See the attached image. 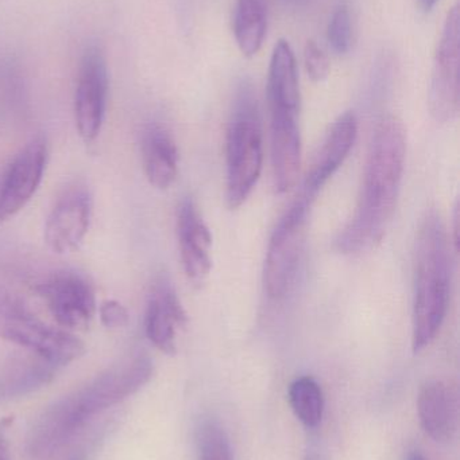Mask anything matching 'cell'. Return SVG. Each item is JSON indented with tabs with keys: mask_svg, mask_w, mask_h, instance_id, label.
<instances>
[{
	"mask_svg": "<svg viewBox=\"0 0 460 460\" xmlns=\"http://www.w3.org/2000/svg\"><path fill=\"white\" fill-rule=\"evenodd\" d=\"M48 158L43 137L30 140L14 156L0 177V221L10 220L32 201L42 182Z\"/></svg>",
	"mask_w": 460,
	"mask_h": 460,
	"instance_id": "cell-10",
	"label": "cell"
},
{
	"mask_svg": "<svg viewBox=\"0 0 460 460\" xmlns=\"http://www.w3.org/2000/svg\"><path fill=\"white\" fill-rule=\"evenodd\" d=\"M304 65L308 77L315 83H321L329 75V61L315 40H308L304 48Z\"/></svg>",
	"mask_w": 460,
	"mask_h": 460,
	"instance_id": "cell-23",
	"label": "cell"
},
{
	"mask_svg": "<svg viewBox=\"0 0 460 460\" xmlns=\"http://www.w3.org/2000/svg\"><path fill=\"white\" fill-rule=\"evenodd\" d=\"M94 199L83 185L68 188L57 199L45 224V241L57 254L77 251L91 226Z\"/></svg>",
	"mask_w": 460,
	"mask_h": 460,
	"instance_id": "cell-11",
	"label": "cell"
},
{
	"mask_svg": "<svg viewBox=\"0 0 460 460\" xmlns=\"http://www.w3.org/2000/svg\"><path fill=\"white\" fill-rule=\"evenodd\" d=\"M199 460H232L226 431L215 421H205L197 431Z\"/></svg>",
	"mask_w": 460,
	"mask_h": 460,
	"instance_id": "cell-21",
	"label": "cell"
},
{
	"mask_svg": "<svg viewBox=\"0 0 460 460\" xmlns=\"http://www.w3.org/2000/svg\"><path fill=\"white\" fill-rule=\"evenodd\" d=\"M289 402L296 418L308 429L320 424L324 412V396L320 385L311 377H300L289 386Z\"/></svg>",
	"mask_w": 460,
	"mask_h": 460,
	"instance_id": "cell-20",
	"label": "cell"
},
{
	"mask_svg": "<svg viewBox=\"0 0 460 460\" xmlns=\"http://www.w3.org/2000/svg\"><path fill=\"white\" fill-rule=\"evenodd\" d=\"M177 237L184 272L194 286L202 287L212 270V235L189 197L178 205Z\"/></svg>",
	"mask_w": 460,
	"mask_h": 460,
	"instance_id": "cell-14",
	"label": "cell"
},
{
	"mask_svg": "<svg viewBox=\"0 0 460 460\" xmlns=\"http://www.w3.org/2000/svg\"><path fill=\"white\" fill-rule=\"evenodd\" d=\"M13 423V418L0 419V460H11L7 431Z\"/></svg>",
	"mask_w": 460,
	"mask_h": 460,
	"instance_id": "cell-25",
	"label": "cell"
},
{
	"mask_svg": "<svg viewBox=\"0 0 460 460\" xmlns=\"http://www.w3.org/2000/svg\"><path fill=\"white\" fill-rule=\"evenodd\" d=\"M405 460H427L424 458L423 454L419 453V451H412V453L408 454L407 459Z\"/></svg>",
	"mask_w": 460,
	"mask_h": 460,
	"instance_id": "cell-27",
	"label": "cell"
},
{
	"mask_svg": "<svg viewBox=\"0 0 460 460\" xmlns=\"http://www.w3.org/2000/svg\"><path fill=\"white\" fill-rule=\"evenodd\" d=\"M70 460H83L81 458H73V459H70Z\"/></svg>",
	"mask_w": 460,
	"mask_h": 460,
	"instance_id": "cell-29",
	"label": "cell"
},
{
	"mask_svg": "<svg viewBox=\"0 0 460 460\" xmlns=\"http://www.w3.org/2000/svg\"><path fill=\"white\" fill-rule=\"evenodd\" d=\"M437 2H439V0H419V3H420V5L424 10H431V8L435 7V4H437Z\"/></svg>",
	"mask_w": 460,
	"mask_h": 460,
	"instance_id": "cell-26",
	"label": "cell"
},
{
	"mask_svg": "<svg viewBox=\"0 0 460 460\" xmlns=\"http://www.w3.org/2000/svg\"><path fill=\"white\" fill-rule=\"evenodd\" d=\"M143 169L151 186L167 190L177 180L178 150L172 134L159 123L145 127L140 140Z\"/></svg>",
	"mask_w": 460,
	"mask_h": 460,
	"instance_id": "cell-16",
	"label": "cell"
},
{
	"mask_svg": "<svg viewBox=\"0 0 460 460\" xmlns=\"http://www.w3.org/2000/svg\"><path fill=\"white\" fill-rule=\"evenodd\" d=\"M289 4H300V3L305 2V0H285Z\"/></svg>",
	"mask_w": 460,
	"mask_h": 460,
	"instance_id": "cell-28",
	"label": "cell"
},
{
	"mask_svg": "<svg viewBox=\"0 0 460 460\" xmlns=\"http://www.w3.org/2000/svg\"><path fill=\"white\" fill-rule=\"evenodd\" d=\"M358 121L353 112L340 115L324 137L323 145L313 156L297 196L313 205L335 172L342 167L356 145Z\"/></svg>",
	"mask_w": 460,
	"mask_h": 460,
	"instance_id": "cell-12",
	"label": "cell"
},
{
	"mask_svg": "<svg viewBox=\"0 0 460 460\" xmlns=\"http://www.w3.org/2000/svg\"><path fill=\"white\" fill-rule=\"evenodd\" d=\"M153 373L150 357L137 354L49 404L27 434L26 451L30 458H53L97 415L140 392L151 380Z\"/></svg>",
	"mask_w": 460,
	"mask_h": 460,
	"instance_id": "cell-1",
	"label": "cell"
},
{
	"mask_svg": "<svg viewBox=\"0 0 460 460\" xmlns=\"http://www.w3.org/2000/svg\"><path fill=\"white\" fill-rule=\"evenodd\" d=\"M267 30V5L265 0H237L234 35L240 53L253 58L264 45Z\"/></svg>",
	"mask_w": 460,
	"mask_h": 460,
	"instance_id": "cell-19",
	"label": "cell"
},
{
	"mask_svg": "<svg viewBox=\"0 0 460 460\" xmlns=\"http://www.w3.org/2000/svg\"><path fill=\"white\" fill-rule=\"evenodd\" d=\"M100 322L107 329H123L129 324L130 315L127 308L115 299L104 300L99 307Z\"/></svg>",
	"mask_w": 460,
	"mask_h": 460,
	"instance_id": "cell-24",
	"label": "cell"
},
{
	"mask_svg": "<svg viewBox=\"0 0 460 460\" xmlns=\"http://www.w3.org/2000/svg\"><path fill=\"white\" fill-rule=\"evenodd\" d=\"M61 367L35 354L16 357L0 367V402L34 394L53 383Z\"/></svg>",
	"mask_w": 460,
	"mask_h": 460,
	"instance_id": "cell-17",
	"label": "cell"
},
{
	"mask_svg": "<svg viewBox=\"0 0 460 460\" xmlns=\"http://www.w3.org/2000/svg\"><path fill=\"white\" fill-rule=\"evenodd\" d=\"M421 427L431 439L447 443L458 427V404L453 389L439 380L427 381L418 397Z\"/></svg>",
	"mask_w": 460,
	"mask_h": 460,
	"instance_id": "cell-15",
	"label": "cell"
},
{
	"mask_svg": "<svg viewBox=\"0 0 460 460\" xmlns=\"http://www.w3.org/2000/svg\"><path fill=\"white\" fill-rule=\"evenodd\" d=\"M460 8L448 11L437 43L429 83L428 105L437 123L455 120L460 108Z\"/></svg>",
	"mask_w": 460,
	"mask_h": 460,
	"instance_id": "cell-7",
	"label": "cell"
},
{
	"mask_svg": "<svg viewBox=\"0 0 460 460\" xmlns=\"http://www.w3.org/2000/svg\"><path fill=\"white\" fill-rule=\"evenodd\" d=\"M226 199L238 209L253 193L264 164V134L256 89L243 80L235 92L226 135Z\"/></svg>",
	"mask_w": 460,
	"mask_h": 460,
	"instance_id": "cell-4",
	"label": "cell"
},
{
	"mask_svg": "<svg viewBox=\"0 0 460 460\" xmlns=\"http://www.w3.org/2000/svg\"><path fill=\"white\" fill-rule=\"evenodd\" d=\"M311 208L312 205L296 197L273 230L264 267L265 292L270 299H284L293 286L304 251Z\"/></svg>",
	"mask_w": 460,
	"mask_h": 460,
	"instance_id": "cell-6",
	"label": "cell"
},
{
	"mask_svg": "<svg viewBox=\"0 0 460 460\" xmlns=\"http://www.w3.org/2000/svg\"><path fill=\"white\" fill-rule=\"evenodd\" d=\"M108 66L104 54L97 46L84 51L75 92L76 128L81 139L91 145L102 131L107 112Z\"/></svg>",
	"mask_w": 460,
	"mask_h": 460,
	"instance_id": "cell-9",
	"label": "cell"
},
{
	"mask_svg": "<svg viewBox=\"0 0 460 460\" xmlns=\"http://www.w3.org/2000/svg\"><path fill=\"white\" fill-rule=\"evenodd\" d=\"M450 241L437 212L427 213L416 240L412 349L428 348L447 315L451 292Z\"/></svg>",
	"mask_w": 460,
	"mask_h": 460,
	"instance_id": "cell-3",
	"label": "cell"
},
{
	"mask_svg": "<svg viewBox=\"0 0 460 460\" xmlns=\"http://www.w3.org/2000/svg\"><path fill=\"white\" fill-rule=\"evenodd\" d=\"M407 159V129L397 116H383L373 134L358 207L337 240L338 251L361 253L381 243L396 210Z\"/></svg>",
	"mask_w": 460,
	"mask_h": 460,
	"instance_id": "cell-2",
	"label": "cell"
},
{
	"mask_svg": "<svg viewBox=\"0 0 460 460\" xmlns=\"http://www.w3.org/2000/svg\"><path fill=\"white\" fill-rule=\"evenodd\" d=\"M0 340L21 346L59 367L81 358L86 350L83 341L73 332L49 326L3 289H0Z\"/></svg>",
	"mask_w": 460,
	"mask_h": 460,
	"instance_id": "cell-5",
	"label": "cell"
},
{
	"mask_svg": "<svg viewBox=\"0 0 460 460\" xmlns=\"http://www.w3.org/2000/svg\"><path fill=\"white\" fill-rule=\"evenodd\" d=\"M269 110L300 113V84L296 57L291 43L280 40L273 49L267 78Z\"/></svg>",
	"mask_w": 460,
	"mask_h": 460,
	"instance_id": "cell-18",
	"label": "cell"
},
{
	"mask_svg": "<svg viewBox=\"0 0 460 460\" xmlns=\"http://www.w3.org/2000/svg\"><path fill=\"white\" fill-rule=\"evenodd\" d=\"M35 289L61 329L84 332L91 326L97 311L96 295L91 281L77 270H56Z\"/></svg>",
	"mask_w": 460,
	"mask_h": 460,
	"instance_id": "cell-8",
	"label": "cell"
},
{
	"mask_svg": "<svg viewBox=\"0 0 460 460\" xmlns=\"http://www.w3.org/2000/svg\"><path fill=\"white\" fill-rule=\"evenodd\" d=\"M0 2H3V0H0Z\"/></svg>",
	"mask_w": 460,
	"mask_h": 460,
	"instance_id": "cell-30",
	"label": "cell"
},
{
	"mask_svg": "<svg viewBox=\"0 0 460 460\" xmlns=\"http://www.w3.org/2000/svg\"><path fill=\"white\" fill-rule=\"evenodd\" d=\"M329 49L338 56L348 53L353 40V23L347 5H340L332 13L327 29Z\"/></svg>",
	"mask_w": 460,
	"mask_h": 460,
	"instance_id": "cell-22",
	"label": "cell"
},
{
	"mask_svg": "<svg viewBox=\"0 0 460 460\" xmlns=\"http://www.w3.org/2000/svg\"><path fill=\"white\" fill-rule=\"evenodd\" d=\"M186 323L188 315L172 281L167 275L157 276L146 303V337L162 353L175 356L178 332Z\"/></svg>",
	"mask_w": 460,
	"mask_h": 460,
	"instance_id": "cell-13",
	"label": "cell"
}]
</instances>
